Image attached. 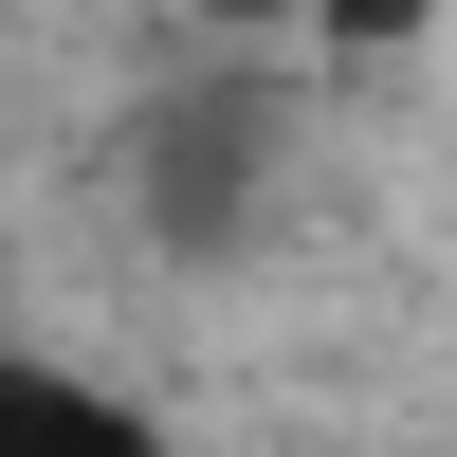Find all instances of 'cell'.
<instances>
[{"mask_svg": "<svg viewBox=\"0 0 457 457\" xmlns=\"http://www.w3.org/2000/svg\"><path fill=\"white\" fill-rule=\"evenodd\" d=\"M256 183H275V110H256V92H183V110H146V220H165L183 256L238 238Z\"/></svg>", "mask_w": 457, "mask_h": 457, "instance_id": "obj_1", "label": "cell"}, {"mask_svg": "<svg viewBox=\"0 0 457 457\" xmlns=\"http://www.w3.org/2000/svg\"><path fill=\"white\" fill-rule=\"evenodd\" d=\"M0 457H165V439H146V403H110L92 366L0 348Z\"/></svg>", "mask_w": 457, "mask_h": 457, "instance_id": "obj_2", "label": "cell"}, {"mask_svg": "<svg viewBox=\"0 0 457 457\" xmlns=\"http://www.w3.org/2000/svg\"><path fill=\"white\" fill-rule=\"evenodd\" d=\"M329 19H348V37H421V0H329Z\"/></svg>", "mask_w": 457, "mask_h": 457, "instance_id": "obj_3", "label": "cell"}, {"mask_svg": "<svg viewBox=\"0 0 457 457\" xmlns=\"http://www.w3.org/2000/svg\"><path fill=\"white\" fill-rule=\"evenodd\" d=\"M202 19H275V0H202Z\"/></svg>", "mask_w": 457, "mask_h": 457, "instance_id": "obj_4", "label": "cell"}]
</instances>
